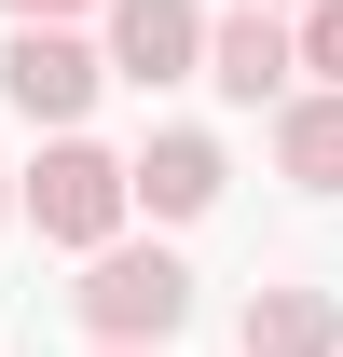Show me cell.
Here are the masks:
<instances>
[{
    "instance_id": "6da1fadb",
    "label": "cell",
    "mask_w": 343,
    "mask_h": 357,
    "mask_svg": "<svg viewBox=\"0 0 343 357\" xmlns=\"http://www.w3.org/2000/svg\"><path fill=\"white\" fill-rule=\"evenodd\" d=\"M69 316H83L96 344H165L178 316H192V275L165 248H96V275L69 289Z\"/></svg>"
},
{
    "instance_id": "7a4b0ae2",
    "label": "cell",
    "mask_w": 343,
    "mask_h": 357,
    "mask_svg": "<svg viewBox=\"0 0 343 357\" xmlns=\"http://www.w3.org/2000/svg\"><path fill=\"white\" fill-rule=\"evenodd\" d=\"M28 220H42L55 248H110V220H124V165H110L96 137L55 124V151L28 165Z\"/></svg>"
},
{
    "instance_id": "3957f363",
    "label": "cell",
    "mask_w": 343,
    "mask_h": 357,
    "mask_svg": "<svg viewBox=\"0 0 343 357\" xmlns=\"http://www.w3.org/2000/svg\"><path fill=\"white\" fill-rule=\"evenodd\" d=\"M96 83H110V69H96L69 28H14V42H0V96H14L28 124H83Z\"/></svg>"
},
{
    "instance_id": "277c9868",
    "label": "cell",
    "mask_w": 343,
    "mask_h": 357,
    "mask_svg": "<svg viewBox=\"0 0 343 357\" xmlns=\"http://www.w3.org/2000/svg\"><path fill=\"white\" fill-rule=\"evenodd\" d=\"M192 55H206V14H192V0H110V55H96V69H124V83H192Z\"/></svg>"
},
{
    "instance_id": "5b68a950",
    "label": "cell",
    "mask_w": 343,
    "mask_h": 357,
    "mask_svg": "<svg viewBox=\"0 0 343 357\" xmlns=\"http://www.w3.org/2000/svg\"><path fill=\"white\" fill-rule=\"evenodd\" d=\"M192 69H206L220 96H289V14H275V0H247V14H234V28H206V55H192Z\"/></svg>"
},
{
    "instance_id": "8992f818",
    "label": "cell",
    "mask_w": 343,
    "mask_h": 357,
    "mask_svg": "<svg viewBox=\"0 0 343 357\" xmlns=\"http://www.w3.org/2000/svg\"><path fill=\"white\" fill-rule=\"evenodd\" d=\"M220 178H234V165H220L206 137H151V151L124 165V206H151V220H206Z\"/></svg>"
},
{
    "instance_id": "52a82bcc",
    "label": "cell",
    "mask_w": 343,
    "mask_h": 357,
    "mask_svg": "<svg viewBox=\"0 0 343 357\" xmlns=\"http://www.w3.org/2000/svg\"><path fill=\"white\" fill-rule=\"evenodd\" d=\"M234 344H247V357H343V303H330V289H247Z\"/></svg>"
},
{
    "instance_id": "ba28073f",
    "label": "cell",
    "mask_w": 343,
    "mask_h": 357,
    "mask_svg": "<svg viewBox=\"0 0 343 357\" xmlns=\"http://www.w3.org/2000/svg\"><path fill=\"white\" fill-rule=\"evenodd\" d=\"M275 165L302 192H343V83L330 96H289V124H275Z\"/></svg>"
},
{
    "instance_id": "9c48e42d",
    "label": "cell",
    "mask_w": 343,
    "mask_h": 357,
    "mask_svg": "<svg viewBox=\"0 0 343 357\" xmlns=\"http://www.w3.org/2000/svg\"><path fill=\"white\" fill-rule=\"evenodd\" d=\"M289 69L343 83V0H302V28H289Z\"/></svg>"
},
{
    "instance_id": "30bf717a",
    "label": "cell",
    "mask_w": 343,
    "mask_h": 357,
    "mask_svg": "<svg viewBox=\"0 0 343 357\" xmlns=\"http://www.w3.org/2000/svg\"><path fill=\"white\" fill-rule=\"evenodd\" d=\"M0 14H14V28H69L83 0H0Z\"/></svg>"
},
{
    "instance_id": "8fae6325",
    "label": "cell",
    "mask_w": 343,
    "mask_h": 357,
    "mask_svg": "<svg viewBox=\"0 0 343 357\" xmlns=\"http://www.w3.org/2000/svg\"><path fill=\"white\" fill-rule=\"evenodd\" d=\"M96 357H165V344H96Z\"/></svg>"
},
{
    "instance_id": "7c38bea8",
    "label": "cell",
    "mask_w": 343,
    "mask_h": 357,
    "mask_svg": "<svg viewBox=\"0 0 343 357\" xmlns=\"http://www.w3.org/2000/svg\"><path fill=\"white\" fill-rule=\"evenodd\" d=\"M0 206H14V192H0Z\"/></svg>"
},
{
    "instance_id": "4fadbf2b",
    "label": "cell",
    "mask_w": 343,
    "mask_h": 357,
    "mask_svg": "<svg viewBox=\"0 0 343 357\" xmlns=\"http://www.w3.org/2000/svg\"><path fill=\"white\" fill-rule=\"evenodd\" d=\"M275 14H289V0H275Z\"/></svg>"
}]
</instances>
